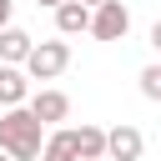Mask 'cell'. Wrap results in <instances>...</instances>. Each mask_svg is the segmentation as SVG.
<instances>
[{
	"mask_svg": "<svg viewBox=\"0 0 161 161\" xmlns=\"http://www.w3.org/2000/svg\"><path fill=\"white\" fill-rule=\"evenodd\" d=\"M0 151H10L15 161H40V121L30 106L0 111Z\"/></svg>",
	"mask_w": 161,
	"mask_h": 161,
	"instance_id": "6da1fadb",
	"label": "cell"
},
{
	"mask_svg": "<svg viewBox=\"0 0 161 161\" xmlns=\"http://www.w3.org/2000/svg\"><path fill=\"white\" fill-rule=\"evenodd\" d=\"M65 65H70V45H65V40H40V45H30V55H25V70H30L35 80H55Z\"/></svg>",
	"mask_w": 161,
	"mask_h": 161,
	"instance_id": "7a4b0ae2",
	"label": "cell"
},
{
	"mask_svg": "<svg viewBox=\"0 0 161 161\" xmlns=\"http://www.w3.org/2000/svg\"><path fill=\"white\" fill-rule=\"evenodd\" d=\"M131 30V10L121 5V0H101L96 10H91V35L96 40H121Z\"/></svg>",
	"mask_w": 161,
	"mask_h": 161,
	"instance_id": "3957f363",
	"label": "cell"
},
{
	"mask_svg": "<svg viewBox=\"0 0 161 161\" xmlns=\"http://www.w3.org/2000/svg\"><path fill=\"white\" fill-rule=\"evenodd\" d=\"M141 146H146V141H141L136 126H116V131H106V156H111V161H136Z\"/></svg>",
	"mask_w": 161,
	"mask_h": 161,
	"instance_id": "277c9868",
	"label": "cell"
},
{
	"mask_svg": "<svg viewBox=\"0 0 161 161\" xmlns=\"http://www.w3.org/2000/svg\"><path fill=\"white\" fill-rule=\"evenodd\" d=\"M55 30H60V35L91 30V5H86V0H60V5H55Z\"/></svg>",
	"mask_w": 161,
	"mask_h": 161,
	"instance_id": "5b68a950",
	"label": "cell"
},
{
	"mask_svg": "<svg viewBox=\"0 0 161 161\" xmlns=\"http://www.w3.org/2000/svg\"><path fill=\"white\" fill-rule=\"evenodd\" d=\"M30 111H35L40 126L65 121V116H70V96H65V91H40V96H30Z\"/></svg>",
	"mask_w": 161,
	"mask_h": 161,
	"instance_id": "8992f818",
	"label": "cell"
},
{
	"mask_svg": "<svg viewBox=\"0 0 161 161\" xmlns=\"http://www.w3.org/2000/svg\"><path fill=\"white\" fill-rule=\"evenodd\" d=\"M25 96H30L25 70H15L10 60H0V106H25Z\"/></svg>",
	"mask_w": 161,
	"mask_h": 161,
	"instance_id": "52a82bcc",
	"label": "cell"
},
{
	"mask_svg": "<svg viewBox=\"0 0 161 161\" xmlns=\"http://www.w3.org/2000/svg\"><path fill=\"white\" fill-rule=\"evenodd\" d=\"M30 45H35V40H30V35L20 30V25H5V30H0V60L20 65V60L30 55Z\"/></svg>",
	"mask_w": 161,
	"mask_h": 161,
	"instance_id": "ba28073f",
	"label": "cell"
},
{
	"mask_svg": "<svg viewBox=\"0 0 161 161\" xmlns=\"http://www.w3.org/2000/svg\"><path fill=\"white\" fill-rule=\"evenodd\" d=\"M75 136V156L80 161H101L106 156V131L101 126H80V131H70Z\"/></svg>",
	"mask_w": 161,
	"mask_h": 161,
	"instance_id": "9c48e42d",
	"label": "cell"
},
{
	"mask_svg": "<svg viewBox=\"0 0 161 161\" xmlns=\"http://www.w3.org/2000/svg\"><path fill=\"white\" fill-rule=\"evenodd\" d=\"M40 161H80V156H75V136H70V131L45 136V141H40Z\"/></svg>",
	"mask_w": 161,
	"mask_h": 161,
	"instance_id": "30bf717a",
	"label": "cell"
},
{
	"mask_svg": "<svg viewBox=\"0 0 161 161\" xmlns=\"http://www.w3.org/2000/svg\"><path fill=\"white\" fill-rule=\"evenodd\" d=\"M141 96L146 101H161V65H146L141 70Z\"/></svg>",
	"mask_w": 161,
	"mask_h": 161,
	"instance_id": "8fae6325",
	"label": "cell"
},
{
	"mask_svg": "<svg viewBox=\"0 0 161 161\" xmlns=\"http://www.w3.org/2000/svg\"><path fill=\"white\" fill-rule=\"evenodd\" d=\"M10 25V0H0V30Z\"/></svg>",
	"mask_w": 161,
	"mask_h": 161,
	"instance_id": "7c38bea8",
	"label": "cell"
},
{
	"mask_svg": "<svg viewBox=\"0 0 161 161\" xmlns=\"http://www.w3.org/2000/svg\"><path fill=\"white\" fill-rule=\"evenodd\" d=\"M151 45H156V50H161V20H156V25H151Z\"/></svg>",
	"mask_w": 161,
	"mask_h": 161,
	"instance_id": "4fadbf2b",
	"label": "cell"
},
{
	"mask_svg": "<svg viewBox=\"0 0 161 161\" xmlns=\"http://www.w3.org/2000/svg\"><path fill=\"white\" fill-rule=\"evenodd\" d=\"M35 5H50V10H55V5H60V0H35Z\"/></svg>",
	"mask_w": 161,
	"mask_h": 161,
	"instance_id": "5bb4252c",
	"label": "cell"
},
{
	"mask_svg": "<svg viewBox=\"0 0 161 161\" xmlns=\"http://www.w3.org/2000/svg\"><path fill=\"white\" fill-rule=\"evenodd\" d=\"M0 161H15V156H10V151H0Z\"/></svg>",
	"mask_w": 161,
	"mask_h": 161,
	"instance_id": "9a60e30c",
	"label": "cell"
},
{
	"mask_svg": "<svg viewBox=\"0 0 161 161\" xmlns=\"http://www.w3.org/2000/svg\"><path fill=\"white\" fill-rule=\"evenodd\" d=\"M86 5H91V10H96V5H101V0H86Z\"/></svg>",
	"mask_w": 161,
	"mask_h": 161,
	"instance_id": "2e32d148",
	"label": "cell"
}]
</instances>
